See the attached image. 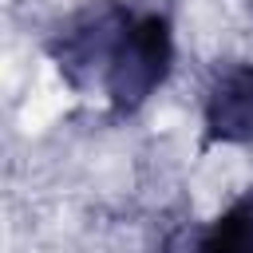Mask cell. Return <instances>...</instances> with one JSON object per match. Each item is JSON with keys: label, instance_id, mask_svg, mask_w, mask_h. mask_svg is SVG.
Instances as JSON below:
<instances>
[{"label": "cell", "instance_id": "cell-2", "mask_svg": "<svg viewBox=\"0 0 253 253\" xmlns=\"http://www.w3.org/2000/svg\"><path fill=\"white\" fill-rule=\"evenodd\" d=\"M130 16L134 8L126 0H91L55 24L47 36V59L71 91H91L95 83L103 87Z\"/></svg>", "mask_w": 253, "mask_h": 253}, {"label": "cell", "instance_id": "cell-1", "mask_svg": "<svg viewBox=\"0 0 253 253\" xmlns=\"http://www.w3.org/2000/svg\"><path fill=\"white\" fill-rule=\"evenodd\" d=\"M174 71V24L162 8H134L123 43L103 75V95L115 115H134Z\"/></svg>", "mask_w": 253, "mask_h": 253}, {"label": "cell", "instance_id": "cell-3", "mask_svg": "<svg viewBox=\"0 0 253 253\" xmlns=\"http://www.w3.org/2000/svg\"><path fill=\"white\" fill-rule=\"evenodd\" d=\"M202 126L213 146H253V63H221L202 91Z\"/></svg>", "mask_w": 253, "mask_h": 253}, {"label": "cell", "instance_id": "cell-4", "mask_svg": "<svg viewBox=\"0 0 253 253\" xmlns=\"http://www.w3.org/2000/svg\"><path fill=\"white\" fill-rule=\"evenodd\" d=\"M202 249H221V253H245L253 249V186L241 190L198 237Z\"/></svg>", "mask_w": 253, "mask_h": 253}]
</instances>
